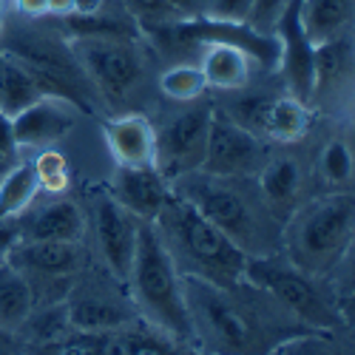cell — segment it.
I'll list each match as a JSON object with an SVG mask.
<instances>
[{
  "label": "cell",
  "instance_id": "obj_1",
  "mask_svg": "<svg viewBox=\"0 0 355 355\" xmlns=\"http://www.w3.org/2000/svg\"><path fill=\"white\" fill-rule=\"evenodd\" d=\"M182 295L191 321V344L205 355H270L284 338L302 333L268 318L276 307L270 295L264 304L236 299V287H219L193 276H182Z\"/></svg>",
  "mask_w": 355,
  "mask_h": 355
},
{
  "label": "cell",
  "instance_id": "obj_8",
  "mask_svg": "<svg viewBox=\"0 0 355 355\" xmlns=\"http://www.w3.org/2000/svg\"><path fill=\"white\" fill-rule=\"evenodd\" d=\"M264 162H268V151H264L261 137L236 123L227 111L214 108L199 171L211 176H227V180H245V176H259Z\"/></svg>",
  "mask_w": 355,
  "mask_h": 355
},
{
  "label": "cell",
  "instance_id": "obj_12",
  "mask_svg": "<svg viewBox=\"0 0 355 355\" xmlns=\"http://www.w3.org/2000/svg\"><path fill=\"white\" fill-rule=\"evenodd\" d=\"M92 216H94V233H97V245H100L105 268L116 282L125 284L131 261H134V250H137L139 219H134L123 205H116L108 196V191L94 196Z\"/></svg>",
  "mask_w": 355,
  "mask_h": 355
},
{
  "label": "cell",
  "instance_id": "obj_27",
  "mask_svg": "<svg viewBox=\"0 0 355 355\" xmlns=\"http://www.w3.org/2000/svg\"><path fill=\"white\" fill-rule=\"evenodd\" d=\"M270 355H347L333 330H302L284 338Z\"/></svg>",
  "mask_w": 355,
  "mask_h": 355
},
{
  "label": "cell",
  "instance_id": "obj_25",
  "mask_svg": "<svg viewBox=\"0 0 355 355\" xmlns=\"http://www.w3.org/2000/svg\"><path fill=\"white\" fill-rule=\"evenodd\" d=\"M17 333L26 338L28 347H46V344H57L60 338H66L69 333H74L66 302L40 304V310L35 307L28 313V318L17 327Z\"/></svg>",
  "mask_w": 355,
  "mask_h": 355
},
{
  "label": "cell",
  "instance_id": "obj_40",
  "mask_svg": "<svg viewBox=\"0 0 355 355\" xmlns=\"http://www.w3.org/2000/svg\"><path fill=\"white\" fill-rule=\"evenodd\" d=\"M17 165V157H9V154H0V182H3V176Z\"/></svg>",
  "mask_w": 355,
  "mask_h": 355
},
{
  "label": "cell",
  "instance_id": "obj_21",
  "mask_svg": "<svg viewBox=\"0 0 355 355\" xmlns=\"http://www.w3.org/2000/svg\"><path fill=\"white\" fill-rule=\"evenodd\" d=\"M40 97L46 94L32 69L0 49V111L6 116H17L23 108L37 103Z\"/></svg>",
  "mask_w": 355,
  "mask_h": 355
},
{
  "label": "cell",
  "instance_id": "obj_5",
  "mask_svg": "<svg viewBox=\"0 0 355 355\" xmlns=\"http://www.w3.org/2000/svg\"><path fill=\"white\" fill-rule=\"evenodd\" d=\"M352 227L355 208L347 191H336L304 205L290 216V225L284 230L290 264H295L307 276L338 270L341 259H347L352 248Z\"/></svg>",
  "mask_w": 355,
  "mask_h": 355
},
{
  "label": "cell",
  "instance_id": "obj_31",
  "mask_svg": "<svg viewBox=\"0 0 355 355\" xmlns=\"http://www.w3.org/2000/svg\"><path fill=\"white\" fill-rule=\"evenodd\" d=\"M125 9L139 28H154V32L182 20L171 9L168 0H125Z\"/></svg>",
  "mask_w": 355,
  "mask_h": 355
},
{
  "label": "cell",
  "instance_id": "obj_17",
  "mask_svg": "<svg viewBox=\"0 0 355 355\" xmlns=\"http://www.w3.org/2000/svg\"><path fill=\"white\" fill-rule=\"evenodd\" d=\"M71 299L66 302L69 321L74 333H108L134 324V310L123 304L116 295L85 290V293H69Z\"/></svg>",
  "mask_w": 355,
  "mask_h": 355
},
{
  "label": "cell",
  "instance_id": "obj_19",
  "mask_svg": "<svg viewBox=\"0 0 355 355\" xmlns=\"http://www.w3.org/2000/svg\"><path fill=\"white\" fill-rule=\"evenodd\" d=\"M259 193L264 205L270 208L276 219H287L290 211L295 208V199L302 191V168L293 157H276L268 159L264 168L259 171Z\"/></svg>",
  "mask_w": 355,
  "mask_h": 355
},
{
  "label": "cell",
  "instance_id": "obj_36",
  "mask_svg": "<svg viewBox=\"0 0 355 355\" xmlns=\"http://www.w3.org/2000/svg\"><path fill=\"white\" fill-rule=\"evenodd\" d=\"M168 3L182 20H191V17H196L202 12V0H168Z\"/></svg>",
  "mask_w": 355,
  "mask_h": 355
},
{
  "label": "cell",
  "instance_id": "obj_20",
  "mask_svg": "<svg viewBox=\"0 0 355 355\" xmlns=\"http://www.w3.org/2000/svg\"><path fill=\"white\" fill-rule=\"evenodd\" d=\"M253 66H256L253 57L245 49L227 43H208L199 63L208 88H219V92H239V88H245Z\"/></svg>",
  "mask_w": 355,
  "mask_h": 355
},
{
  "label": "cell",
  "instance_id": "obj_10",
  "mask_svg": "<svg viewBox=\"0 0 355 355\" xmlns=\"http://www.w3.org/2000/svg\"><path fill=\"white\" fill-rule=\"evenodd\" d=\"M276 43H279V69L295 100H307L315 92V49L310 46L302 26V0H287L276 17Z\"/></svg>",
  "mask_w": 355,
  "mask_h": 355
},
{
  "label": "cell",
  "instance_id": "obj_22",
  "mask_svg": "<svg viewBox=\"0 0 355 355\" xmlns=\"http://www.w3.org/2000/svg\"><path fill=\"white\" fill-rule=\"evenodd\" d=\"M352 12V0H302V26L313 49L341 35Z\"/></svg>",
  "mask_w": 355,
  "mask_h": 355
},
{
  "label": "cell",
  "instance_id": "obj_38",
  "mask_svg": "<svg viewBox=\"0 0 355 355\" xmlns=\"http://www.w3.org/2000/svg\"><path fill=\"white\" fill-rule=\"evenodd\" d=\"M15 6H17V12H23L26 17H40V15H46L49 0H15Z\"/></svg>",
  "mask_w": 355,
  "mask_h": 355
},
{
  "label": "cell",
  "instance_id": "obj_2",
  "mask_svg": "<svg viewBox=\"0 0 355 355\" xmlns=\"http://www.w3.org/2000/svg\"><path fill=\"white\" fill-rule=\"evenodd\" d=\"M168 185L176 196L191 202L214 227H219L245 256H273L279 248V219L264 205L253 176L227 180V176L193 171Z\"/></svg>",
  "mask_w": 355,
  "mask_h": 355
},
{
  "label": "cell",
  "instance_id": "obj_29",
  "mask_svg": "<svg viewBox=\"0 0 355 355\" xmlns=\"http://www.w3.org/2000/svg\"><path fill=\"white\" fill-rule=\"evenodd\" d=\"M349 66V49L341 37L330 40L315 49V92H324L327 85L338 83L341 74H347Z\"/></svg>",
  "mask_w": 355,
  "mask_h": 355
},
{
  "label": "cell",
  "instance_id": "obj_23",
  "mask_svg": "<svg viewBox=\"0 0 355 355\" xmlns=\"http://www.w3.org/2000/svg\"><path fill=\"white\" fill-rule=\"evenodd\" d=\"M35 310V293L26 276L12 264H0V330L17 333V327Z\"/></svg>",
  "mask_w": 355,
  "mask_h": 355
},
{
  "label": "cell",
  "instance_id": "obj_32",
  "mask_svg": "<svg viewBox=\"0 0 355 355\" xmlns=\"http://www.w3.org/2000/svg\"><path fill=\"white\" fill-rule=\"evenodd\" d=\"M205 17L227 20V23H248L253 0H202Z\"/></svg>",
  "mask_w": 355,
  "mask_h": 355
},
{
  "label": "cell",
  "instance_id": "obj_3",
  "mask_svg": "<svg viewBox=\"0 0 355 355\" xmlns=\"http://www.w3.org/2000/svg\"><path fill=\"white\" fill-rule=\"evenodd\" d=\"M182 276L219 287H239L248 256L205 219L191 202L171 191L159 216L151 222Z\"/></svg>",
  "mask_w": 355,
  "mask_h": 355
},
{
  "label": "cell",
  "instance_id": "obj_15",
  "mask_svg": "<svg viewBox=\"0 0 355 355\" xmlns=\"http://www.w3.org/2000/svg\"><path fill=\"white\" fill-rule=\"evenodd\" d=\"M9 264L26 276V282H71L83 264V250L71 242L17 239L9 253Z\"/></svg>",
  "mask_w": 355,
  "mask_h": 355
},
{
  "label": "cell",
  "instance_id": "obj_6",
  "mask_svg": "<svg viewBox=\"0 0 355 355\" xmlns=\"http://www.w3.org/2000/svg\"><path fill=\"white\" fill-rule=\"evenodd\" d=\"M242 282L270 295L295 324L307 330H336L341 321L338 304L318 290L313 276L276 256H248Z\"/></svg>",
  "mask_w": 355,
  "mask_h": 355
},
{
  "label": "cell",
  "instance_id": "obj_24",
  "mask_svg": "<svg viewBox=\"0 0 355 355\" xmlns=\"http://www.w3.org/2000/svg\"><path fill=\"white\" fill-rule=\"evenodd\" d=\"M40 193L32 162H17L0 182V225L20 219Z\"/></svg>",
  "mask_w": 355,
  "mask_h": 355
},
{
  "label": "cell",
  "instance_id": "obj_16",
  "mask_svg": "<svg viewBox=\"0 0 355 355\" xmlns=\"http://www.w3.org/2000/svg\"><path fill=\"white\" fill-rule=\"evenodd\" d=\"M105 148L116 165L154 168L157 162V128L145 114H123L103 123Z\"/></svg>",
  "mask_w": 355,
  "mask_h": 355
},
{
  "label": "cell",
  "instance_id": "obj_9",
  "mask_svg": "<svg viewBox=\"0 0 355 355\" xmlns=\"http://www.w3.org/2000/svg\"><path fill=\"white\" fill-rule=\"evenodd\" d=\"M211 105H193L182 114H176L157 131V162L154 168L165 182L180 180L185 173L202 168L205 142H208L211 125Z\"/></svg>",
  "mask_w": 355,
  "mask_h": 355
},
{
  "label": "cell",
  "instance_id": "obj_37",
  "mask_svg": "<svg viewBox=\"0 0 355 355\" xmlns=\"http://www.w3.org/2000/svg\"><path fill=\"white\" fill-rule=\"evenodd\" d=\"M100 12H105V0H74V17H92Z\"/></svg>",
  "mask_w": 355,
  "mask_h": 355
},
{
  "label": "cell",
  "instance_id": "obj_11",
  "mask_svg": "<svg viewBox=\"0 0 355 355\" xmlns=\"http://www.w3.org/2000/svg\"><path fill=\"white\" fill-rule=\"evenodd\" d=\"M236 123H242L248 131L256 137H268L273 142H299L310 131V108L290 97H276V100H264V97H250L239 103L233 111H227Z\"/></svg>",
  "mask_w": 355,
  "mask_h": 355
},
{
  "label": "cell",
  "instance_id": "obj_30",
  "mask_svg": "<svg viewBox=\"0 0 355 355\" xmlns=\"http://www.w3.org/2000/svg\"><path fill=\"white\" fill-rule=\"evenodd\" d=\"M318 171L330 185H349L352 182V154L349 145L344 139H330L324 145V151L318 157Z\"/></svg>",
  "mask_w": 355,
  "mask_h": 355
},
{
  "label": "cell",
  "instance_id": "obj_33",
  "mask_svg": "<svg viewBox=\"0 0 355 355\" xmlns=\"http://www.w3.org/2000/svg\"><path fill=\"white\" fill-rule=\"evenodd\" d=\"M287 0H253V9H250V26L253 28H264V26H273L276 17L282 15Z\"/></svg>",
  "mask_w": 355,
  "mask_h": 355
},
{
  "label": "cell",
  "instance_id": "obj_4",
  "mask_svg": "<svg viewBox=\"0 0 355 355\" xmlns=\"http://www.w3.org/2000/svg\"><path fill=\"white\" fill-rule=\"evenodd\" d=\"M125 284L131 293V304L145 324H151V327L173 338L191 341V321L182 295V273L176 270L173 259L168 256L151 222H139L137 250Z\"/></svg>",
  "mask_w": 355,
  "mask_h": 355
},
{
  "label": "cell",
  "instance_id": "obj_18",
  "mask_svg": "<svg viewBox=\"0 0 355 355\" xmlns=\"http://www.w3.org/2000/svg\"><path fill=\"white\" fill-rule=\"evenodd\" d=\"M20 239L28 242H71L80 245L85 236V216L71 199H54L17 225Z\"/></svg>",
  "mask_w": 355,
  "mask_h": 355
},
{
  "label": "cell",
  "instance_id": "obj_41",
  "mask_svg": "<svg viewBox=\"0 0 355 355\" xmlns=\"http://www.w3.org/2000/svg\"><path fill=\"white\" fill-rule=\"evenodd\" d=\"M0 32H3V0H0Z\"/></svg>",
  "mask_w": 355,
  "mask_h": 355
},
{
  "label": "cell",
  "instance_id": "obj_39",
  "mask_svg": "<svg viewBox=\"0 0 355 355\" xmlns=\"http://www.w3.org/2000/svg\"><path fill=\"white\" fill-rule=\"evenodd\" d=\"M46 15H57V17H69V15H74V0H49Z\"/></svg>",
  "mask_w": 355,
  "mask_h": 355
},
{
  "label": "cell",
  "instance_id": "obj_14",
  "mask_svg": "<svg viewBox=\"0 0 355 355\" xmlns=\"http://www.w3.org/2000/svg\"><path fill=\"white\" fill-rule=\"evenodd\" d=\"M105 191L116 205H123L139 222H154L171 196V185L162 180L157 168H128V165L114 168Z\"/></svg>",
  "mask_w": 355,
  "mask_h": 355
},
{
  "label": "cell",
  "instance_id": "obj_34",
  "mask_svg": "<svg viewBox=\"0 0 355 355\" xmlns=\"http://www.w3.org/2000/svg\"><path fill=\"white\" fill-rule=\"evenodd\" d=\"M17 239H20V230H17L15 222H3V225H0V264L9 261V253L17 245Z\"/></svg>",
  "mask_w": 355,
  "mask_h": 355
},
{
  "label": "cell",
  "instance_id": "obj_28",
  "mask_svg": "<svg viewBox=\"0 0 355 355\" xmlns=\"http://www.w3.org/2000/svg\"><path fill=\"white\" fill-rule=\"evenodd\" d=\"M28 162H32V168H35L40 191H46V193H63L69 188L71 173H69L66 154L54 151V148H43V151L35 159H28Z\"/></svg>",
  "mask_w": 355,
  "mask_h": 355
},
{
  "label": "cell",
  "instance_id": "obj_35",
  "mask_svg": "<svg viewBox=\"0 0 355 355\" xmlns=\"http://www.w3.org/2000/svg\"><path fill=\"white\" fill-rule=\"evenodd\" d=\"M0 154L17 157V148H15V134H12V116H6L3 111H0Z\"/></svg>",
  "mask_w": 355,
  "mask_h": 355
},
{
  "label": "cell",
  "instance_id": "obj_13",
  "mask_svg": "<svg viewBox=\"0 0 355 355\" xmlns=\"http://www.w3.org/2000/svg\"><path fill=\"white\" fill-rule=\"evenodd\" d=\"M83 108L63 100V97H40L28 108H23L17 116H12V134H15V148H51L54 142H60L63 137L71 134L77 125V114Z\"/></svg>",
  "mask_w": 355,
  "mask_h": 355
},
{
  "label": "cell",
  "instance_id": "obj_7",
  "mask_svg": "<svg viewBox=\"0 0 355 355\" xmlns=\"http://www.w3.org/2000/svg\"><path fill=\"white\" fill-rule=\"evenodd\" d=\"M71 51L92 88L111 100H128L142 80V57L134 40H100V37H74Z\"/></svg>",
  "mask_w": 355,
  "mask_h": 355
},
{
  "label": "cell",
  "instance_id": "obj_26",
  "mask_svg": "<svg viewBox=\"0 0 355 355\" xmlns=\"http://www.w3.org/2000/svg\"><path fill=\"white\" fill-rule=\"evenodd\" d=\"M159 88L165 97H171L176 103H193L208 92V83H205L199 63H176L162 71Z\"/></svg>",
  "mask_w": 355,
  "mask_h": 355
}]
</instances>
